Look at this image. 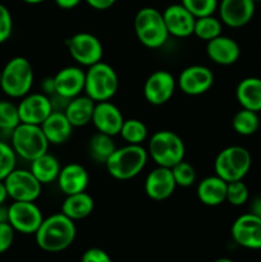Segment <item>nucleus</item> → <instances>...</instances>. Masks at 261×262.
<instances>
[{
    "instance_id": "obj_14",
    "label": "nucleus",
    "mask_w": 261,
    "mask_h": 262,
    "mask_svg": "<svg viewBox=\"0 0 261 262\" xmlns=\"http://www.w3.org/2000/svg\"><path fill=\"white\" fill-rule=\"evenodd\" d=\"M232 237L242 247L261 250V219L252 212L238 216L232 225Z\"/></svg>"
},
{
    "instance_id": "obj_43",
    "label": "nucleus",
    "mask_w": 261,
    "mask_h": 262,
    "mask_svg": "<svg viewBox=\"0 0 261 262\" xmlns=\"http://www.w3.org/2000/svg\"><path fill=\"white\" fill-rule=\"evenodd\" d=\"M54 2L61 9H73L77 5H79L82 0H54Z\"/></svg>"
},
{
    "instance_id": "obj_50",
    "label": "nucleus",
    "mask_w": 261,
    "mask_h": 262,
    "mask_svg": "<svg viewBox=\"0 0 261 262\" xmlns=\"http://www.w3.org/2000/svg\"><path fill=\"white\" fill-rule=\"evenodd\" d=\"M255 3H261V0H253Z\"/></svg>"
},
{
    "instance_id": "obj_46",
    "label": "nucleus",
    "mask_w": 261,
    "mask_h": 262,
    "mask_svg": "<svg viewBox=\"0 0 261 262\" xmlns=\"http://www.w3.org/2000/svg\"><path fill=\"white\" fill-rule=\"evenodd\" d=\"M8 222V207L0 205V223Z\"/></svg>"
},
{
    "instance_id": "obj_47",
    "label": "nucleus",
    "mask_w": 261,
    "mask_h": 262,
    "mask_svg": "<svg viewBox=\"0 0 261 262\" xmlns=\"http://www.w3.org/2000/svg\"><path fill=\"white\" fill-rule=\"evenodd\" d=\"M22 2H25V3H27V4H40V3H42V2H45V0H22Z\"/></svg>"
},
{
    "instance_id": "obj_6",
    "label": "nucleus",
    "mask_w": 261,
    "mask_h": 262,
    "mask_svg": "<svg viewBox=\"0 0 261 262\" xmlns=\"http://www.w3.org/2000/svg\"><path fill=\"white\" fill-rule=\"evenodd\" d=\"M147 152L156 165L171 169L179 161L184 160L186 147L177 133L164 129L151 136Z\"/></svg>"
},
{
    "instance_id": "obj_11",
    "label": "nucleus",
    "mask_w": 261,
    "mask_h": 262,
    "mask_svg": "<svg viewBox=\"0 0 261 262\" xmlns=\"http://www.w3.org/2000/svg\"><path fill=\"white\" fill-rule=\"evenodd\" d=\"M67 45H68L71 56L79 66H94L101 61L102 55H104L101 41L89 32L76 33L69 38Z\"/></svg>"
},
{
    "instance_id": "obj_44",
    "label": "nucleus",
    "mask_w": 261,
    "mask_h": 262,
    "mask_svg": "<svg viewBox=\"0 0 261 262\" xmlns=\"http://www.w3.org/2000/svg\"><path fill=\"white\" fill-rule=\"evenodd\" d=\"M253 215L261 219V196L256 197L252 202H251V211Z\"/></svg>"
},
{
    "instance_id": "obj_13",
    "label": "nucleus",
    "mask_w": 261,
    "mask_h": 262,
    "mask_svg": "<svg viewBox=\"0 0 261 262\" xmlns=\"http://www.w3.org/2000/svg\"><path fill=\"white\" fill-rule=\"evenodd\" d=\"M214 84V73L205 66H189L177 79V86L186 95L199 96L209 91Z\"/></svg>"
},
{
    "instance_id": "obj_49",
    "label": "nucleus",
    "mask_w": 261,
    "mask_h": 262,
    "mask_svg": "<svg viewBox=\"0 0 261 262\" xmlns=\"http://www.w3.org/2000/svg\"><path fill=\"white\" fill-rule=\"evenodd\" d=\"M0 82H2V69H0Z\"/></svg>"
},
{
    "instance_id": "obj_7",
    "label": "nucleus",
    "mask_w": 261,
    "mask_h": 262,
    "mask_svg": "<svg viewBox=\"0 0 261 262\" xmlns=\"http://www.w3.org/2000/svg\"><path fill=\"white\" fill-rule=\"evenodd\" d=\"M10 133H12L10 146L17 156L22 158L23 160L31 163L38 156L48 152L50 143L44 135L40 125L19 123Z\"/></svg>"
},
{
    "instance_id": "obj_42",
    "label": "nucleus",
    "mask_w": 261,
    "mask_h": 262,
    "mask_svg": "<svg viewBox=\"0 0 261 262\" xmlns=\"http://www.w3.org/2000/svg\"><path fill=\"white\" fill-rule=\"evenodd\" d=\"M41 87H42V92L48 96L53 95L55 92V83H54V77H50V78H45L41 83Z\"/></svg>"
},
{
    "instance_id": "obj_25",
    "label": "nucleus",
    "mask_w": 261,
    "mask_h": 262,
    "mask_svg": "<svg viewBox=\"0 0 261 262\" xmlns=\"http://www.w3.org/2000/svg\"><path fill=\"white\" fill-rule=\"evenodd\" d=\"M235 97L243 109L261 112V78H243L235 89Z\"/></svg>"
},
{
    "instance_id": "obj_29",
    "label": "nucleus",
    "mask_w": 261,
    "mask_h": 262,
    "mask_svg": "<svg viewBox=\"0 0 261 262\" xmlns=\"http://www.w3.org/2000/svg\"><path fill=\"white\" fill-rule=\"evenodd\" d=\"M115 148H117V146H115L112 136L97 132L90 140V154H91V158L97 163H106V160L114 152Z\"/></svg>"
},
{
    "instance_id": "obj_22",
    "label": "nucleus",
    "mask_w": 261,
    "mask_h": 262,
    "mask_svg": "<svg viewBox=\"0 0 261 262\" xmlns=\"http://www.w3.org/2000/svg\"><path fill=\"white\" fill-rule=\"evenodd\" d=\"M56 183H58L59 189L66 196H69V194L86 191L90 183V176L83 166L72 163L60 169Z\"/></svg>"
},
{
    "instance_id": "obj_38",
    "label": "nucleus",
    "mask_w": 261,
    "mask_h": 262,
    "mask_svg": "<svg viewBox=\"0 0 261 262\" xmlns=\"http://www.w3.org/2000/svg\"><path fill=\"white\" fill-rule=\"evenodd\" d=\"M13 32V18L9 9L0 3V43L9 40Z\"/></svg>"
},
{
    "instance_id": "obj_20",
    "label": "nucleus",
    "mask_w": 261,
    "mask_h": 262,
    "mask_svg": "<svg viewBox=\"0 0 261 262\" xmlns=\"http://www.w3.org/2000/svg\"><path fill=\"white\" fill-rule=\"evenodd\" d=\"M84 79L86 72L79 67L72 66L60 69L54 76L55 92L66 99H73L84 92Z\"/></svg>"
},
{
    "instance_id": "obj_32",
    "label": "nucleus",
    "mask_w": 261,
    "mask_h": 262,
    "mask_svg": "<svg viewBox=\"0 0 261 262\" xmlns=\"http://www.w3.org/2000/svg\"><path fill=\"white\" fill-rule=\"evenodd\" d=\"M120 136L127 145H142L148 136L145 123L138 119H124L120 129Z\"/></svg>"
},
{
    "instance_id": "obj_12",
    "label": "nucleus",
    "mask_w": 261,
    "mask_h": 262,
    "mask_svg": "<svg viewBox=\"0 0 261 262\" xmlns=\"http://www.w3.org/2000/svg\"><path fill=\"white\" fill-rule=\"evenodd\" d=\"M177 79L168 71H156L151 73L143 84V96L151 105H164L176 92Z\"/></svg>"
},
{
    "instance_id": "obj_34",
    "label": "nucleus",
    "mask_w": 261,
    "mask_h": 262,
    "mask_svg": "<svg viewBox=\"0 0 261 262\" xmlns=\"http://www.w3.org/2000/svg\"><path fill=\"white\" fill-rule=\"evenodd\" d=\"M181 4L194 15V18L212 15L217 10V0H181Z\"/></svg>"
},
{
    "instance_id": "obj_26",
    "label": "nucleus",
    "mask_w": 261,
    "mask_h": 262,
    "mask_svg": "<svg viewBox=\"0 0 261 262\" xmlns=\"http://www.w3.org/2000/svg\"><path fill=\"white\" fill-rule=\"evenodd\" d=\"M95 104L96 102L90 99L87 95L84 96L79 95V96L69 100L68 105L64 110V114L73 127H83L91 122Z\"/></svg>"
},
{
    "instance_id": "obj_36",
    "label": "nucleus",
    "mask_w": 261,
    "mask_h": 262,
    "mask_svg": "<svg viewBox=\"0 0 261 262\" xmlns=\"http://www.w3.org/2000/svg\"><path fill=\"white\" fill-rule=\"evenodd\" d=\"M17 165V154L4 141H0V181H4Z\"/></svg>"
},
{
    "instance_id": "obj_9",
    "label": "nucleus",
    "mask_w": 261,
    "mask_h": 262,
    "mask_svg": "<svg viewBox=\"0 0 261 262\" xmlns=\"http://www.w3.org/2000/svg\"><path fill=\"white\" fill-rule=\"evenodd\" d=\"M8 196L13 201L35 202L40 197L42 184L36 179L31 170L15 168L4 179Z\"/></svg>"
},
{
    "instance_id": "obj_41",
    "label": "nucleus",
    "mask_w": 261,
    "mask_h": 262,
    "mask_svg": "<svg viewBox=\"0 0 261 262\" xmlns=\"http://www.w3.org/2000/svg\"><path fill=\"white\" fill-rule=\"evenodd\" d=\"M92 9L106 10L115 4L117 0H84Z\"/></svg>"
},
{
    "instance_id": "obj_2",
    "label": "nucleus",
    "mask_w": 261,
    "mask_h": 262,
    "mask_svg": "<svg viewBox=\"0 0 261 262\" xmlns=\"http://www.w3.org/2000/svg\"><path fill=\"white\" fill-rule=\"evenodd\" d=\"M148 160V152L141 145H125L115 148L107 159L105 166L113 178L118 181H129L137 177Z\"/></svg>"
},
{
    "instance_id": "obj_24",
    "label": "nucleus",
    "mask_w": 261,
    "mask_h": 262,
    "mask_svg": "<svg viewBox=\"0 0 261 262\" xmlns=\"http://www.w3.org/2000/svg\"><path fill=\"white\" fill-rule=\"evenodd\" d=\"M228 182L217 177L216 174L206 177L197 186V197L200 202L206 206H219L225 202Z\"/></svg>"
},
{
    "instance_id": "obj_35",
    "label": "nucleus",
    "mask_w": 261,
    "mask_h": 262,
    "mask_svg": "<svg viewBox=\"0 0 261 262\" xmlns=\"http://www.w3.org/2000/svg\"><path fill=\"white\" fill-rule=\"evenodd\" d=\"M177 187H191L196 182V170L188 161H179L171 168Z\"/></svg>"
},
{
    "instance_id": "obj_5",
    "label": "nucleus",
    "mask_w": 261,
    "mask_h": 262,
    "mask_svg": "<svg viewBox=\"0 0 261 262\" xmlns=\"http://www.w3.org/2000/svg\"><path fill=\"white\" fill-rule=\"evenodd\" d=\"M119 89V78L112 66L104 61L89 67L84 79V95L95 102L109 101Z\"/></svg>"
},
{
    "instance_id": "obj_33",
    "label": "nucleus",
    "mask_w": 261,
    "mask_h": 262,
    "mask_svg": "<svg viewBox=\"0 0 261 262\" xmlns=\"http://www.w3.org/2000/svg\"><path fill=\"white\" fill-rule=\"evenodd\" d=\"M20 123L18 106L8 100H0V130L12 132Z\"/></svg>"
},
{
    "instance_id": "obj_31",
    "label": "nucleus",
    "mask_w": 261,
    "mask_h": 262,
    "mask_svg": "<svg viewBox=\"0 0 261 262\" xmlns=\"http://www.w3.org/2000/svg\"><path fill=\"white\" fill-rule=\"evenodd\" d=\"M222 31L223 22L220 20V18L214 17V14L196 18L193 35L197 36L200 40H204L207 42V41L212 40V38L222 35Z\"/></svg>"
},
{
    "instance_id": "obj_1",
    "label": "nucleus",
    "mask_w": 261,
    "mask_h": 262,
    "mask_svg": "<svg viewBox=\"0 0 261 262\" xmlns=\"http://www.w3.org/2000/svg\"><path fill=\"white\" fill-rule=\"evenodd\" d=\"M36 235V243L46 252H60L68 248L76 238V225L63 214L50 215L42 220Z\"/></svg>"
},
{
    "instance_id": "obj_15",
    "label": "nucleus",
    "mask_w": 261,
    "mask_h": 262,
    "mask_svg": "<svg viewBox=\"0 0 261 262\" xmlns=\"http://www.w3.org/2000/svg\"><path fill=\"white\" fill-rule=\"evenodd\" d=\"M18 106L20 123L41 125L44 120L53 113L50 99L44 92L27 94L20 99Z\"/></svg>"
},
{
    "instance_id": "obj_10",
    "label": "nucleus",
    "mask_w": 261,
    "mask_h": 262,
    "mask_svg": "<svg viewBox=\"0 0 261 262\" xmlns=\"http://www.w3.org/2000/svg\"><path fill=\"white\" fill-rule=\"evenodd\" d=\"M42 220V212L35 202L13 201L8 206V223L18 233L35 234Z\"/></svg>"
},
{
    "instance_id": "obj_45",
    "label": "nucleus",
    "mask_w": 261,
    "mask_h": 262,
    "mask_svg": "<svg viewBox=\"0 0 261 262\" xmlns=\"http://www.w3.org/2000/svg\"><path fill=\"white\" fill-rule=\"evenodd\" d=\"M8 199H9V196H8V191L4 181H0V205H4Z\"/></svg>"
},
{
    "instance_id": "obj_30",
    "label": "nucleus",
    "mask_w": 261,
    "mask_h": 262,
    "mask_svg": "<svg viewBox=\"0 0 261 262\" xmlns=\"http://www.w3.org/2000/svg\"><path fill=\"white\" fill-rule=\"evenodd\" d=\"M232 127L238 135L251 136L257 132L258 127H260V118L256 112L242 107V110L235 113L233 117Z\"/></svg>"
},
{
    "instance_id": "obj_17",
    "label": "nucleus",
    "mask_w": 261,
    "mask_h": 262,
    "mask_svg": "<svg viewBox=\"0 0 261 262\" xmlns=\"http://www.w3.org/2000/svg\"><path fill=\"white\" fill-rule=\"evenodd\" d=\"M91 122L97 132L114 137L120 133L124 118L119 107L115 106L109 100V101H100L95 104Z\"/></svg>"
},
{
    "instance_id": "obj_27",
    "label": "nucleus",
    "mask_w": 261,
    "mask_h": 262,
    "mask_svg": "<svg viewBox=\"0 0 261 262\" xmlns=\"http://www.w3.org/2000/svg\"><path fill=\"white\" fill-rule=\"evenodd\" d=\"M94 199L84 191L67 196L61 205V212L69 219L76 222V220H82L90 216L94 211Z\"/></svg>"
},
{
    "instance_id": "obj_39",
    "label": "nucleus",
    "mask_w": 261,
    "mask_h": 262,
    "mask_svg": "<svg viewBox=\"0 0 261 262\" xmlns=\"http://www.w3.org/2000/svg\"><path fill=\"white\" fill-rule=\"evenodd\" d=\"M14 232L15 230L8 222L0 223V253H4L13 245Z\"/></svg>"
},
{
    "instance_id": "obj_19",
    "label": "nucleus",
    "mask_w": 261,
    "mask_h": 262,
    "mask_svg": "<svg viewBox=\"0 0 261 262\" xmlns=\"http://www.w3.org/2000/svg\"><path fill=\"white\" fill-rule=\"evenodd\" d=\"M176 187L173 173L169 168L158 166L146 177L145 192L154 201H164L169 199L176 191Z\"/></svg>"
},
{
    "instance_id": "obj_40",
    "label": "nucleus",
    "mask_w": 261,
    "mask_h": 262,
    "mask_svg": "<svg viewBox=\"0 0 261 262\" xmlns=\"http://www.w3.org/2000/svg\"><path fill=\"white\" fill-rule=\"evenodd\" d=\"M82 262H112V258L100 248H90L82 256Z\"/></svg>"
},
{
    "instance_id": "obj_8",
    "label": "nucleus",
    "mask_w": 261,
    "mask_h": 262,
    "mask_svg": "<svg viewBox=\"0 0 261 262\" xmlns=\"http://www.w3.org/2000/svg\"><path fill=\"white\" fill-rule=\"evenodd\" d=\"M252 164L251 154L242 146H229L217 154L214 161V170L225 182L243 181Z\"/></svg>"
},
{
    "instance_id": "obj_3",
    "label": "nucleus",
    "mask_w": 261,
    "mask_h": 262,
    "mask_svg": "<svg viewBox=\"0 0 261 262\" xmlns=\"http://www.w3.org/2000/svg\"><path fill=\"white\" fill-rule=\"evenodd\" d=\"M33 84V69L28 59L14 56L2 69L3 92L12 99H22L30 94Z\"/></svg>"
},
{
    "instance_id": "obj_4",
    "label": "nucleus",
    "mask_w": 261,
    "mask_h": 262,
    "mask_svg": "<svg viewBox=\"0 0 261 262\" xmlns=\"http://www.w3.org/2000/svg\"><path fill=\"white\" fill-rule=\"evenodd\" d=\"M135 32L138 41L148 49H159L168 41L169 32L163 13L151 7H145L135 17Z\"/></svg>"
},
{
    "instance_id": "obj_48",
    "label": "nucleus",
    "mask_w": 261,
    "mask_h": 262,
    "mask_svg": "<svg viewBox=\"0 0 261 262\" xmlns=\"http://www.w3.org/2000/svg\"><path fill=\"white\" fill-rule=\"evenodd\" d=\"M214 262H233V261L229 260V258H219V260H216Z\"/></svg>"
},
{
    "instance_id": "obj_18",
    "label": "nucleus",
    "mask_w": 261,
    "mask_h": 262,
    "mask_svg": "<svg viewBox=\"0 0 261 262\" xmlns=\"http://www.w3.org/2000/svg\"><path fill=\"white\" fill-rule=\"evenodd\" d=\"M163 17L169 36L184 38L193 35L196 18L182 4H171L166 7L163 12Z\"/></svg>"
},
{
    "instance_id": "obj_37",
    "label": "nucleus",
    "mask_w": 261,
    "mask_h": 262,
    "mask_svg": "<svg viewBox=\"0 0 261 262\" xmlns=\"http://www.w3.org/2000/svg\"><path fill=\"white\" fill-rule=\"evenodd\" d=\"M248 197H250V192H248V188L245 184V182H228L225 201L229 202L233 206H242V205H245L248 201Z\"/></svg>"
},
{
    "instance_id": "obj_23",
    "label": "nucleus",
    "mask_w": 261,
    "mask_h": 262,
    "mask_svg": "<svg viewBox=\"0 0 261 262\" xmlns=\"http://www.w3.org/2000/svg\"><path fill=\"white\" fill-rule=\"evenodd\" d=\"M40 127L51 145L66 143L71 138L74 128L64 112H55V110H53V113L44 120Z\"/></svg>"
},
{
    "instance_id": "obj_16",
    "label": "nucleus",
    "mask_w": 261,
    "mask_h": 262,
    "mask_svg": "<svg viewBox=\"0 0 261 262\" xmlns=\"http://www.w3.org/2000/svg\"><path fill=\"white\" fill-rule=\"evenodd\" d=\"M255 7L253 0H222L217 5V12L223 25L230 28H241L252 19Z\"/></svg>"
},
{
    "instance_id": "obj_21",
    "label": "nucleus",
    "mask_w": 261,
    "mask_h": 262,
    "mask_svg": "<svg viewBox=\"0 0 261 262\" xmlns=\"http://www.w3.org/2000/svg\"><path fill=\"white\" fill-rule=\"evenodd\" d=\"M206 54L211 61L219 66H232L240 59L241 48L237 41L228 36H217L207 41Z\"/></svg>"
},
{
    "instance_id": "obj_28",
    "label": "nucleus",
    "mask_w": 261,
    "mask_h": 262,
    "mask_svg": "<svg viewBox=\"0 0 261 262\" xmlns=\"http://www.w3.org/2000/svg\"><path fill=\"white\" fill-rule=\"evenodd\" d=\"M60 169L61 166L58 159L49 152L44 154V155L38 156L37 159L31 161L30 166V170L32 171L33 176L42 186L56 182Z\"/></svg>"
}]
</instances>
